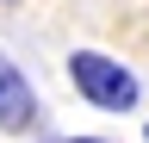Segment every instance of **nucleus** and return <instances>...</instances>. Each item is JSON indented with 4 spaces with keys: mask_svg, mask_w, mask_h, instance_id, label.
I'll list each match as a JSON object with an SVG mask.
<instances>
[{
    "mask_svg": "<svg viewBox=\"0 0 149 143\" xmlns=\"http://www.w3.org/2000/svg\"><path fill=\"white\" fill-rule=\"evenodd\" d=\"M68 81H74V93H81L93 112H137L143 106V81H137V68L118 62V56H106V50H68Z\"/></svg>",
    "mask_w": 149,
    "mask_h": 143,
    "instance_id": "f257e3e1",
    "label": "nucleus"
},
{
    "mask_svg": "<svg viewBox=\"0 0 149 143\" xmlns=\"http://www.w3.org/2000/svg\"><path fill=\"white\" fill-rule=\"evenodd\" d=\"M37 118H44V100H37L31 75L13 56H0V137H25L37 131Z\"/></svg>",
    "mask_w": 149,
    "mask_h": 143,
    "instance_id": "f03ea898",
    "label": "nucleus"
},
{
    "mask_svg": "<svg viewBox=\"0 0 149 143\" xmlns=\"http://www.w3.org/2000/svg\"><path fill=\"white\" fill-rule=\"evenodd\" d=\"M62 143H106V137H62Z\"/></svg>",
    "mask_w": 149,
    "mask_h": 143,
    "instance_id": "7ed1b4c3",
    "label": "nucleus"
},
{
    "mask_svg": "<svg viewBox=\"0 0 149 143\" xmlns=\"http://www.w3.org/2000/svg\"><path fill=\"white\" fill-rule=\"evenodd\" d=\"M143 143H149V124H143Z\"/></svg>",
    "mask_w": 149,
    "mask_h": 143,
    "instance_id": "20e7f679",
    "label": "nucleus"
}]
</instances>
